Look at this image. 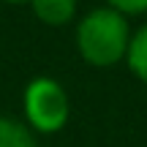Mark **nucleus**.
Segmentation results:
<instances>
[{
	"instance_id": "1",
	"label": "nucleus",
	"mask_w": 147,
	"mask_h": 147,
	"mask_svg": "<svg viewBox=\"0 0 147 147\" xmlns=\"http://www.w3.org/2000/svg\"><path fill=\"white\" fill-rule=\"evenodd\" d=\"M76 52L93 68H112L125 60L128 44H131V27L128 16L109 8H93L76 22Z\"/></svg>"
},
{
	"instance_id": "2",
	"label": "nucleus",
	"mask_w": 147,
	"mask_h": 147,
	"mask_svg": "<svg viewBox=\"0 0 147 147\" xmlns=\"http://www.w3.org/2000/svg\"><path fill=\"white\" fill-rule=\"evenodd\" d=\"M22 112L27 128L36 134H57L71 117V101L65 87L52 76H36L22 93Z\"/></svg>"
},
{
	"instance_id": "3",
	"label": "nucleus",
	"mask_w": 147,
	"mask_h": 147,
	"mask_svg": "<svg viewBox=\"0 0 147 147\" xmlns=\"http://www.w3.org/2000/svg\"><path fill=\"white\" fill-rule=\"evenodd\" d=\"M27 5L33 8L36 19L49 27H63L76 16V0H30Z\"/></svg>"
},
{
	"instance_id": "4",
	"label": "nucleus",
	"mask_w": 147,
	"mask_h": 147,
	"mask_svg": "<svg viewBox=\"0 0 147 147\" xmlns=\"http://www.w3.org/2000/svg\"><path fill=\"white\" fill-rule=\"evenodd\" d=\"M128 71L147 84V25H142L136 33H131V44H128V55H125Z\"/></svg>"
},
{
	"instance_id": "5",
	"label": "nucleus",
	"mask_w": 147,
	"mask_h": 147,
	"mask_svg": "<svg viewBox=\"0 0 147 147\" xmlns=\"http://www.w3.org/2000/svg\"><path fill=\"white\" fill-rule=\"evenodd\" d=\"M0 147H38V142L25 123L0 115Z\"/></svg>"
},
{
	"instance_id": "6",
	"label": "nucleus",
	"mask_w": 147,
	"mask_h": 147,
	"mask_svg": "<svg viewBox=\"0 0 147 147\" xmlns=\"http://www.w3.org/2000/svg\"><path fill=\"white\" fill-rule=\"evenodd\" d=\"M106 5L115 11H120L123 16L131 14H147V0H106Z\"/></svg>"
},
{
	"instance_id": "7",
	"label": "nucleus",
	"mask_w": 147,
	"mask_h": 147,
	"mask_svg": "<svg viewBox=\"0 0 147 147\" xmlns=\"http://www.w3.org/2000/svg\"><path fill=\"white\" fill-rule=\"evenodd\" d=\"M3 3H11V5H27L30 0H3Z\"/></svg>"
}]
</instances>
